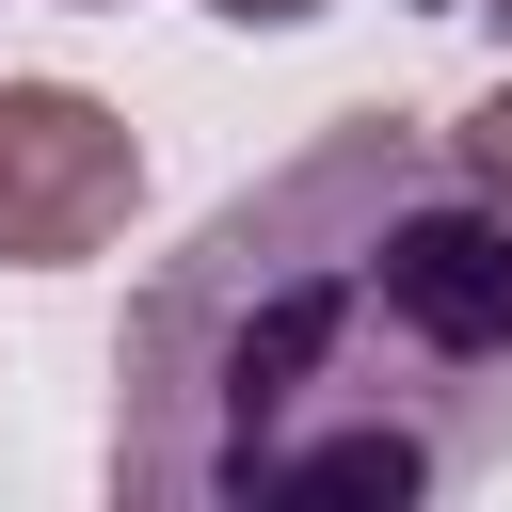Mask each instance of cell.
Listing matches in <instances>:
<instances>
[{
	"instance_id": "6da1fadb",
	"label": "cell",
	"mask_w": 512,
	"mask_h": 512,
	"mask_svg": "<svg viewBox=\"0 0 512 512\" xmlns=\"http://www.w3.org/2000/svg\"><path fill=\"white\" fill-rule=\"evenodd\" d=\"M512 464V192L432 112H336L112 336V496L416 512Z\"/></svg>"
},
{
	"instance_id": "7a4b0ae2",
	"label": "cell",
	"mask_w": 512,
	"mask_h": 512,
	"mask_svg": "<svg viewBox=\"0 0 512 512\" xmlns=\"http://www.w3.org/2000/svg\"><path fill=\"white\" fill-rule=\"evenodd\" d=\"M144 208V144L80 80H0V272H80Z\"/></svg>"
},
{
	"instance_id": "3957f363",
	"label": "cell",
	"mask_w": 512,
	"mask_h": 512,
	"mask_svg": "<svg viewBox=\"0 0 512 512\" xmlns=\"http://www.w3.org/2000/svg\"><path fill=\"white\" fill-rule=\"evenodd\" d=\"M464 160H480V176H496V192H512V80H496V96H480V112H464Z\"/></svg>"
},
{
	"instance_id": "277c9868",
	"label": "cell",
	"mask_w": 512,
	"mask_h": 512,
	"mask_svg": "<svg viewBox=\"0 0 512 512\" xmlns=\"http://www.w3.org/2000/svg\"><path fill=\"white\" fill-rule=\"evenodd\" d=\"M208 16H224V32H304L320 0H208Z\"/></svg>"
},
{
	"instance_id": "5b68a950",
	"label": "cell",
	"mask_w": 512,
	"mask_h": 512,
	"mask_svg": "<svg viewBox=\"0 0 512 512\" xmlns=\"http://www.w3.org/2000/svg\"><path fill=\"white\" fill-rule=\"evenodd\" d=\"M64 16H128V0H64Z\"/></svg>"
},
{
	"instance_id": "8992f818",
	"label": "cell",
	"mask_w": 512,
	"mask_h": 512,
	"mask_svg": "<svg viewBox=\"0 0 512 512\" xmlns=\"http://www.w3.org/2000/svg\"><path fill=\"white\" fill-rule=\"evenodd\" d=\"M400 16H464V0H400Z\"/></svg>"
}]
</instances>
